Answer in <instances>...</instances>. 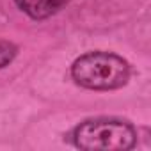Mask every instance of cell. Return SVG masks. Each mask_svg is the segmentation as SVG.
I'll list each match as a JSON object with an SVG mask.
<instances>
[{
	"instance_id": "obj_1",
	"label": "cell",
	"mask_w": 151,
	"mask_h": 151,
	"mask_svg": "<svg viewBox=\"0 0 151 151\" xmlns=\"http://www.w3.org/2000/svg\"><path fill=\"white\" fill-rule=\"evenodd\" d=\"M75 84L93 91H112L123 87L130 78L128 62L110 52H89L71 66Z\"/></svg>"
},
{
	"instance_id": "obj_2",
	"label": "cell",
	"mask_w": 151,
	"mask_h": 151,
	"mask_svg": "<svg viewBox=\"0 0 151 151\" xmlns=\"http://www.w3.org/2000/svg\"><path fill=\"white\" fill-rule=\"evenodd\" d=\"M73 142L87 151H126L137 142L135 128L119 119L98 117L80 123L73 130Z\"/></svg>"
},
{
	"instance_id": "obj_3",
	"label": "cell",
	"mask_w": 151,
	"mask_h": 151,
	"mask_svg": "<svg viewBox=\"0 0 151 151\" xmlns=\"http://www.w3.org/2000/svg\"><path fill=\"white\" fill-rule=\"evenodd\" d=\"M16 6L34 20H45L59 13L68 0H14Z\"/></svg>"
},
{
	"instance_id": "obj_4",
	"label": "cell",
	"mask_w": 151,
	"mask_h": 151,
	"mask_svg": "<svg viewBox=\"0 0 151 151\" xmlns=\"http://www.w3.org/2000/svg\"><path fill=\"white\" fill-rule=\"evenodd\" d=\"M16 52L18 50H16V46L13 43L0 39V69L13 62V59L16 57Z\"/></svg>"
}]
</instances>
